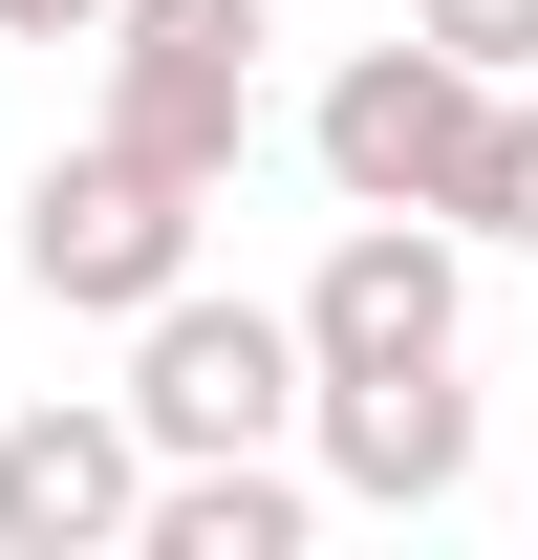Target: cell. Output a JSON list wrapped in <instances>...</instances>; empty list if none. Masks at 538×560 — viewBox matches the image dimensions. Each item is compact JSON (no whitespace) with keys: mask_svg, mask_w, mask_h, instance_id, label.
I'll use <instances>...</instances> for the list:
<instances>
[{"mask_svg":"<svg viewBox=\"0 0 538 560\" xmlns=\"http://www.w3.org/2000/svg\"><path fill=\"white\" fill-rule=\"evenodd\" d=\"M259 44H280V0H108V130L173 151L195 195H237V151H259Z\"/></svg>","mask_w":538,"mask_h":560,"instance_id":"277c9868","label":"cell"},{"mask_svg":"<svg viewBox=\"0 0 538 560\" xmlns=\"http://www.w3.org/2000/svg\"><path fill=\"white\" fill-rule=\"evenodd\" d=\"M324 539V475H280V453H173L151 475V560H302Z\"/></svg>","mask_w":538,"mask_h":560,"instance_id":"ba28073f","label":"cell"},{"mask_svg":"<svg viewBox=\"0 0 538 560\" xmlns=\"http://www.w3.org/2000/svg\"><path fill=\"white\" fill-rule=\"evenodd\" d=\"M108 539H151V431H130V388L0 410V560H108Z\"/></svg>","mask_w":538,"mask_h":560,"instance_id":"5b68a950","label":"cell"},{"mask_svg":"<svg viewBox=\"0 0 538 560\" xmlns=\"http://www.w3.org/2000/svg\"><path fill=\"white\" fill-rule=\"evenodd\" d=\"M473 130H495V66H453L431 22H409V44H366V66L302 108V151H324L344 215H453V195H473Z\"/></svg>","mask_w":538,"mask_h":560,"instance_id":"3957f363","label":"cell"},{"mask_svg":"<svg viewBox=\"0 0 538 560\" xmlns=\"http://www.w3.org/2000/svg\"><path fill=\"white\" fill-rule=\"evenodd\" d=\"M453 237L538 259V86H495V130H473V195H453Z\"/></svg>","mask_w":538,"mask_h":560,"instance_id":"9c48e42d","label":"cell"},{"mask_svg":"<svg viewBox=\"0 0 538 560\" xmlns=\"http://www.w3.org/2000/svg\"><path fill=\"white\" fill-rule=\"evenodd\" d=\"M453 66H495V86H538V0H409Z\"/></svg>","mask_w":538,"mask_h":560,"instance_id":"30bf717a","label":"cell"},{"mask_svg":"<svg viewBox=\"0 0 538 560\" xmlns=\"http://www.w3.org/2000/svg\"><path fill=\"white\" fill-rule=\"evenodd\" d=\"M302 431H324V495H366V517H453L473 495V366H344Z\"/></svg>","mask_w":538,"mask_h":560,"instance_id":"52a82bcc","label":"cell"},{"mask_svg":"<svg viewBox=\"0 0 538 560\" xmlns=\"http://www.w3.org/2000/svg\"><path fill=\"white\" fill-rule=\"evenodd\" d=\"M302 410H324L302 302H215V280H173V302L130 324V431H151V475H173V453H302Z\"/></svg>","mask_w":538,"mask_h":560,"instance_id":"6da1fadb","label":"cell"},{"mask_svg":"<svg viewBox=\"0 0 538 560\" xmlns=\"http://www.w3.org/2000/svg\"><path fill=\"white\" fill-rule=\"evenodd\" d=\"M0 44H108V0H0Z\"/></svg>","mask_w":538,"mask_h":560,"instance_id":"8fae6325","label":"cell"},{"mask_svg":"<svg viewBox=\"0 0 538 560\" xmlns=\"http://www.w3.org/2000/svg\"><path fill=\"white\" fill-rule=\"evenodd\" d=\"M195 173L173 151H130V130H86V151H44L22 173V280L66 302V324H151L173 280H195Z\"/></svg>","mask_w":538,"mask_h":560,"instance_id":"7a4b0ae2","label":"cell"},{"mask_svg":"<svg viewBox=\"0 0 538 560\" xmlns=\"http://www.w3.org/2000/svg\"><path fill=\"white\" fill-rule=\"evenodd\" d=\"M302 346H324V388L344 366H453L473 346V237L453 215H344L324 280H302Z\"/></svg>","mask_w":538,"mask_h":560,"instance_id":"8992f818","label":"cell"}]
</instances>
